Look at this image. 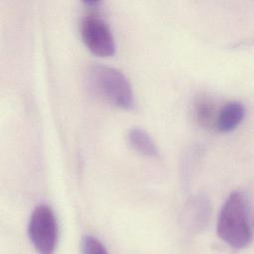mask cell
<instances>
[{
  "mask_svg": "<svg viewBox=\"0 0 254 254\" xmlns=\"http://www.w3.org/2000/svg\"><path fill=\"white\" fill-rule=\"evenodd\" d=\"M216 229L219 238L232 248H245L251 243V209L245 193L234 191L226 198L218 214Z\"/></svg>",
  "mask_w": 254,
  "mask_h": 254,
  "instance_id": "6da1fadb",
  "label": "cell"
},
{
  "mask_svg": "<svg viewBox=\"0 0 254 254\" xmlns=\"http://www.w3.org/2000/svg\"><path fill=\"white\" fill-rule=\"evenodd\" d=\"M88 89L99 99L117 108L134 106V91L129 79L119 69L105 64H91L86 70Z\"/></svg>",
  "mask_w": 254,
  "mask_h": 254,
  "instance_id": "7a4b0ae2",
  "label": "cell"
},
{
  "mask_svg": "<svg viewBox=\"0 0 254 254\" xmlns=\"http://www.w3.org/2000/svg\"><path fill=\"white\" fill-rule=\"evenodd\" d=\"M28 234L36 250L43 254L55 251L59 239L56 215L48 204L37 205L31 213Z\"/></svg>",
  "mask_w": 254,
  "mask_h": 254,
  "instance_id": "3957f363",
  "label": "cell"
},
{
  "mask_svg": "<svg viewBox=\"0 0 254 254\" xmlns=\"http://www.w3.org/2000/svg\"><path fill=\"white\" fill-rule=\"evenodd\" d=\"M81 40L85 47L95 56L108 58L116 51L113 34L106 22L97 15L82 18L79 26Z\"/></svg>",
  "mask_w": 254,
  "mask_h": 254,
  "instance_id": "277c9868",
  "label": "cell"
},
{
  "mask_svg": "<svg viewBox=\"0 0 254 254\" xmlns=\"http://www.w3.org/2000/svg\"><path fill=\"white\" fill-rule=\"evenodd\" d=\"M211 218V205L204 194H195L186 202L180 222L186 232L197 234L204 230Z\"/></svg>",
  "mask_w": 254,
  "mask_h": 254,
  "instance_id": "5b68a950",
  "label": "cell"
},
{
  "mask_svg": "<svg viewBox=\"0 0 254 254\" xmlns=\"http://www.w3.org/2000/svg\"><path fill=\"white\" fill-rule=\"evenodd\" d=\"M245 115V107L239 101L226 102L219 110L215 128L222 133L235 130L242 122Z\"/></svg>",
  "mask_w": 254,
  "mask_h": 254,
  "instance_id": "8992f818",
  "label": "cell"
},
{
  "mask_svg": "<svg viewBox=\"0 0 254 254\" xmlns=\"http://www.w3.org/2000/svg\"><path fill=\"white\" fill-rule=\"evenodd\" d=\"M218 110L210 97L199 96L193 102L192 116L199 126L205 129H211L215 128Z\"/></svg>",
  "mask_w": 254,
  "mask_h": 254,
  "instance_id": "52a82bcc",
  "label": "cell"
},
{
  "mask_svg": "<svg viewBox=\"0 0 254 254\" xmlns=\"http://www.w3.org/2000/svg\"><path fill=\"white\" fill-rule=\"evenodd\" d=\"M128 141L141 155L147 157H156L158 155V148L152 137L143 129L134 127L128 132Z\"/></svg>",
  "mask_w": 254,
  "mask_h": 254,
  "instance_id": "ba28073f",
  "label": "cell"
},
{
  "mask_svg": "<svg viewBox=\"0 0 254 254\" xmlns=\"http://www.w3.org/2000/svg\"><path fill=\"white\" fill-rule=\"evenodd\" d=\"M80 246L83 254H102L108 252L104 244L92 235H84L81 238Z\"/></svg>",
  "mask_w": 254,
  "mask_h": 254,
  "instance_id": "9c48e42d",
  "label": "cell"
}]
</instances>
